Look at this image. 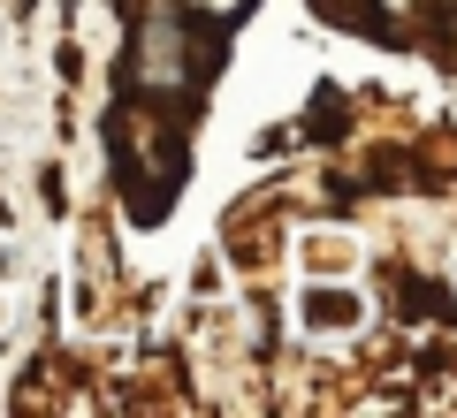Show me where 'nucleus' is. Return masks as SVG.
<instances>
[]
</instances>
